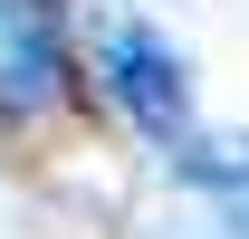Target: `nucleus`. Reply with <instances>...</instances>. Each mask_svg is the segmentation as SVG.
Here are the masks:
<instances>
[{"label": "nucleus", "mask_w": 249, "mask_h": 239, "mask_svg": "<svg viewBox=\"0 0 249 239\" xmlns=\"http://www.w3.org/2000/svg\"><path fill=\"white\" fill-rule=\"evenodd\" d=\"M106 86H115V105L154 144H192V67L182 48L163 29H144V19H115L106 29Z\"/></svg>", "instance_id": "obj_1"}, {"label": "nucleus", "mask_w": 249, "mask_h": 239, "mask_svg": "<svg viewBox=\"0 0 249 239\" xmlns=\"http://www.w3.org/2000/svg\"><path fill=\"white\" fill-rule=\"evenodd\" d=\"M67 96V10L0 0V124H29Z\"/></svg>", "instance_id": "obj_2"}, {"label": "nucleus", "mask_w": 249, "mask_h": 239, "mask_svg": "<svg viewBox=\"0 0 249 239\" xmlns=\"http://www.w3.org/2000/svg\"><path fill=\"white\" fill-rule=\"evenodd\" d=\"M182 172L201 182V191H211V210L249 239V134H240V144H182Z\"/></svg>", "instance_id": "obj_3"}]
</instances>
